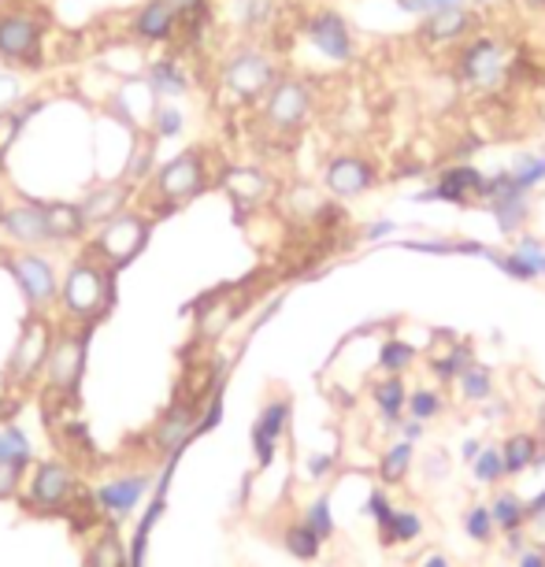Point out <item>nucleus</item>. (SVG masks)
<instances>
[{"label":"nucleus","instance_id":"52","mask_svg":"<svg viewBox=\"0 0 545 567\" xmlns=\"http://www.w3.org/2000/svg\"><path fill=\"white\" fill-rule=\"evenodd\" d=\"M446 452H430V457H423V479L427 482H441L446 479Z\"/></svg>","mask_w":545,"mask_h":567},{"label":"nucleus","instance_id":"36","mask_svg":"<svg viewBox=\"0 0 545 567\" xmlns=\"http://www.w3.org/2000/svg\"><path fill=\"white\" fill-rule=\"evenodd\" d=\"M412 464H416V446H412V441H405V438H398L393 446H387V452H382L379 479L390 482V486H398V482L408 479Z\"/></svg>","mask_w":545,"mask_h":567},{"label":"nucleus","instance_id":"25","mask_svg":"<svg viewBox=\"0 0 545 567\" xmlns=\"http://www.w3.org/2000/svg\"><path fill=\"white\" fill-rule=\"evenodd\" d=\"M371 401H375V412L382 415V423L398 430V423L405 420V409H408L405 378H401V375H382L379 382L371 386Z\"/></svg>","mask_w":545,"mask_h":567},{"label":"nucleus","instance_id":"5","mask_svg":"<svg viewBox=\"0 0 545 567\" xmlns=\"http://www.w3.org/2000/svg\"><path fill=\"white\" fill-rule=\"evenodd\" d=\"M49 45V15L34 8H4L0 12V63L4 68L42 71Z\"/></svg>","mask_w":545,"mask_h":567},{"label":"nucleus","instance_id":"17","mask_svg":"<svg viewBox=\"0 0 545 567\" xmlns=\"http://www.w3.org/2000/svg\"><path fill=\"white\" fill-rule=\"evenodd\" d=\"M178 26L182 19L171 8V0H145L130 15V42L141 49H167L178 42Z\"/></svg>","mask_w":545,"mask_h":567},{"label":"nucleus","instance_id":"34","mask_svg":"<svg viewBox=\"0 0 545 567\" xmlns=\"http://www.w3.org/2000/svg\"><path fill=\"white\" fill-rule=\"evenodd\" d=\"M230 15L246 34H260L275 23L279 4L275 0H230Z\"/></svg>","mask_w":545,"mask_h":567},{"label":"nucleus","instance_id":"45","mask_svg":"<svg viewBox=\"0 0 545 567\" xmlns=\"http://www.w3.org/2000/svg\"><path fill=\"white\" fill-rule=\"evenodd\" d=\"M300 519H305L312 531L323 538V542H334L337 527H334V512H331V497H316L305 505V512H300Z\"/></svg>","mask_w":545,"mask_h":567},{"label":"nucleus","instance_id":"13","mask_svg":"<svg viewBox=\"0 0 545 567\" xmlns=\"http://www.w3.org/2000/svg\"><path fill=\"white\" fill-rule=\"evenodd\" d=\"M52 338H56V327L49 323V316L26 319L15 353L8 356V386L26 390V386H34L37 375H45V364H49V353H52Z\"/></svg>","mask_w":545,"mask_h":567},{"label":"nucleus","instance_id":"29","mask_svg":"<svg viewBox=\"0 0 545 567\" xmlns=\"http://www.w3.org/2000/svg\"><path fill=\"white\" fill-rule=\"evenodd\" d=\"M486 508H490L494 527H497V534L501 538H509V534L528 527V500L516 494V489H497Z\"/></svg>","mask_w":545,"mask_h":567},{"label":"nucleus","instance_id":"31","mask_svg":"<svg viewBox=\"0 0 545 567\" xmlns=\"http://www.w3.org/2000/svg\"><path fill=\"white\" fill-rule=\"evenodd\" d=\"M0 468H15V471H31L34 468V441L26 438L15 423H4L0 427Z\"/></svg>","mask_w":545,"mask_h":567},{"label":"nucleus","instance_id":"12","mask_svg":"<svg viewBox=\"0 0 545 567\" xmlns=\"http://www.w3.org/2000/svg\"><path fill=\"white\" fill-rule=\"evenodd\" d=\"M319 186L331 201H356L379 186V167L364 153H331L319 172Z\"/></svg>","mask_w":545,"mask_h":567},{"label":"nucleus","instance_id":"46","mask_svg":"<svg viewBox=\"0 0 545 567\" xmlns=\"http://www.w3.org/2000/svg\"><path fill=\"white\" fill-rule=\"evenodd\" d=\"M393 508H398V505H393V500L387 497V489H371V497H368V505H364V512H368V516H371V523L382 531V527L390 523Z\"/></svg>","mask_w":545,"mask_h":567},{"label":"nucleus","instance_id":"48","mask_svg":"<svg viewBox=\"0 0 545 567\" xmlns=\"http://www.w3.org/2000/svg\"><path fill=\"white\" fill-rule=\"evenodd\" d=\"M393 4H398L401 12H408V15H419V19H427V15L441 12V8L467 4V0H393Z\"/></svg>","mask_w":545,"mask_h":567},{"label":"nucleus","instance_id":"14","mask_svg":"<svg viewBox=\"0 0 545 567\" xmlns=\"http://www.w3.org/2000/svg\"><path fill=\"white\" fill-rule=\"evenodd\" d=\"M478 186H483V172H478L475 164H464V160H457V164L441 167V172L435 175V182L423 186L419 193H412V201H416V204L472 208V204H478Z\"/></svg>","mask_w":545,"mask_h":567},{"label":"nucleus","instance_id":"38","mask_svg":"<svg viewBox=\"0 0 545 567\" xmlns=\"http://www.w3.org/2000/svg\"><path fill=\"white\" fill-rule=\"evenodd\" d=\"M186 130V111L175 101H156L153 116H149V134L156 141H175Z\"/></svg>","mask_w":545,"mask_h":567},{"label":"nucleus","instance_id":"9","mask_svg":"<svg viewBox=\"0 0 545 567\" xmlns=\"http://www.w3.org/2000/svg\"><path fill=\"white\" fill-rule=\"evenodd\" d=\"M79 497V475L63 460H42L26 471L23 482V505L37 516H60Z\"/></svg>","mask_w":545,"mask_h":567},{"label":"nucleus","instance_id":"23","mask_svg":"<svg viewBox=\"0 0 545 567\" xmlns=\"http://www.w3.org/2000/svg\"><path fill=\"white\" fill-rule=\"evenodd\" d=\"M223 189H227V197L234 204L249 212V208L268 201L275 182H271V175H264L260 167H230V172L223 175Z\"/></svg>","mask_w":545,"mask_h":567},{"label":"nucleus","instance_id":"32","mask_svg":"<svg viewBox=\"0 0 545 567\" xmlns=\"http://www.w3.org/2000/svg\"><path fill=\"white\" fill-rule=\"evenodd\" d=\"M86 567H127V545L119 538V527L108 523L93 542L86 545Z\"/></svg>","mask_w":545,"mask_h":567},{"label":"nucleus","instance_id":"41","mask_svg":"<svg viewBox=\"0 0 545 567\" xmlns=\"http://www.w3.org/2000/svg\"><path fill=\"white\" fill-rule=\"evenodd\" d=\"M509 175L523 193H534V189L545 182V153H516L509 164Z\"/></svg>","mask_w":545,"mask_h":567},{"label":"nucleus","instance_id":"4","mask_svg":"<svg viewBox=\"0 0 545 567\" xmlns=\"http://www.w3.org/2000/svg\"><path fill=\"white\" fill-rule=\"evenodd\" d=\"M212 172H209V153L204 149H186L167 160L159 172L149 178V197H153V215L178 212L182 204L197 201L209 189Z\"/></svg>","mask_w":545,"mask_h":567},{"label":"nucleus","instance_id":"42","mask_svg":"<svg viewBox=\"0 0 545 567\" xmlns=\"http://www.w3.org/2000/svg\"><path fill=\"white\" fill-rule=\"evenodd\" d=\"M472 479L478 486H490V489H501V482L509 479L505 475V460H501V446H483V452L472 460Z\"/></svg>","mask_w":545,"mask_h":567},{"label":"nucleus","instance_id":"47","mask_svg":"<svg viewBox=\"0 0 545 567\" xmlns=\"http://www.w3.org/2000/svg\"><path fill=\"white\" fill-rule=\"evenodd\" d=\"M171 8L178 12L182 23H197V19H215L212 0H171Z\"/></svg>","mask_w":545,"mask_h":567},{"label":"nucleus","instance_id":"43","mask_svg":"<svg viewBox=\"0 0 545 567\" xmlns=\"http://www.w3.org/2000/svg\"><path fill=\"white\" fill-rule=\"evenodd\" d=\"M441 412H446V397H441L435 386H416V390H408L405 415H412V420H419V423H427L430 427Z\"/></svg>","mask_w":545,"mask_h":567},{"label":"nucleus","instance_id":"57","mask_svg":"<svg viewBox=\"0 0 545 567\" xmlns=\"http://www.w3.org/2000/svg\"><path fill=\"white\" fill-rule=\"evenodd\" d=\"M478 409H483L486 420H505V415H509V412H505V404H497L494 397H490V401H486V404H478Z\"/></svg>","mask_w":545,"mask_h":567},{"label":"nucleus","instance_id":"2","mask_svg":"<svg viewBox=\"0 0 545 567\" xmlns=\"http://www.w3.org/2000/svg\"><path fill=\"white\" fill-rule=\"evenodd\" d=\"M449 71H453L460 86L475 93H494L505 82H512V49L494 34H472L464 45L453 49Z\"/></svg>","mask_w":545,"mask_h":567},{"label":"nucleus","instance_id":"59","mask_svg":"<svg viewBox=\"0 0 545 567\" xmlns=\"http://www.w3.org/2000/svg\"><path fill=\"white\" fill-rule=\"evenodd\" d=\"M419 567H453V564H449V560H446V556H441V553H430L427 560H419Z\"/></svg>","mask_w":545,"mask_h":567},{"label":"nucleus","instance_id":"33","mask_svg":"<svg viewBox=\"0 0 545 567\" xmlns=\"http://www.w3.org/2000/svg\"><path fill=\"white\" fill-rule=\"evenodd\" d=\"M156 145L159 141L149 134V130L134 138V149H130L127 167H123V182H130L138 189L141 182H149V178L156 175Z\"/></svg>","mask_w":545,"mask_h":567},{"label":"nucleus","instance_id":"37","mask_svg":"<svg viewBox=\"0 0 545 567\" xmlns=\"http://www.w3.org/2000/svg\"><path fill=\"white\" fill-rule=\"evenodd\" d=\"M382 545H412L416 538H423V516L416 508H393L390 523L379 531Z\"/></svg>","mask_w":545,"mask_h":567},{"label":"nucleus","instance_id":"22","mask_svg":"<svg viewBox=\"0 0 545 567\" xmlns=\"http://www.w3.org/2000/svg\"><path fill=\"white\" fill-rule=\"evenodd\" d=\"M134 197V186L130 182H105V186H93L86 197H82V215H86V223H90V231L93 226H100V223H108L111 215H119L127 208V201Z\"/></svg>","mask_w":545,"mask_h":567},{"label":"nucleus","instance_id":"16","mask_svg":"<svg viewBox=\"0 0 545 567\" xmlns=\"http://www.w3.org/2000/svg\"><path fill=\"white\" fill-rule=\"evenodd\" d=\"M478 26V12L467 4H453V8H441V12L419 19V45L423 49H435V52H453L457 45H464L467 37L475 34Z\"/></svg>","mask_w":545,"mask_h":567},{"label":"nucleus","instance_id":"60","mask_svg":"<svg viewBox=\"0 0 545 567\" xmlns=\"http://www.w3.org/2000/svg\"><path fill=\"white\" fill-rule=\"evenodd\" d=\"M520 4H528V8H545V0H520Z\"/></svg>","mask_w":545,"mask_h":567},{"label":"nucleus","instance_id":"7","mask_svg":"<svg viewBox=\"0 0 545 567\" xmlns=\"http://www.w3.org/2000/svg\"><path fill=\"white\" fill-rule=\"evenodd\" d=\"M279 79H282L279 60L268 49H260V45H238L220 63V86L238 104H260Z\"/></svg>","mask_w":545,"mask_h":567},{"label":"nucleus","instance_id":"10","mask_svg":"<svg viewBox=\"0 0 545 567\" xmlns=\"http://www.w3.org/2000/svg\"><path fill=\"white\" fill-rule=\"evenodd\" d=\"M300 42L312 49L319 60L334 63V68H345V63L356 60V34L337 8H316V12L305 15L300 23Z\"/></svg>","mask_w":545,"mask_h":567},{"label":"nucleus","instance_id":"39","mask_svg":"<svg viewBox=\"0 0 545 567\" xmlns=\"http://www.w3.org/2000/svg\"><path fill=\"white\" fill-rule=\"evenodd\" d=\"M457 393H460V401H467V404H486L494 397V371L483 364H472L457 378Z\"/></svg>","mask_w":545,"mask_h":567},{"label":"nucleus","instance_id":"19","mask_svg":"<svg viewBox=\"0 0 545 567\" xmlns=\"http://www.w3.org/2000/svg\"><path fill=\"white\" fill-rule=\"evenodd\" d=\"M149 486H153V479L149 475H141V471H127V475H116V479L100 482L97 494H93V508L105 512L111 523H123L127 516H134L141 508Z\"/></svg>","mask_w":545,"mask_h":567},{"label":"nucleus","instance_id":"26","mask_svg":"<svg viewBox=\"0 0 545 567\" xmlns=\"http://www.w3.org/2000/svg\"><path fill=\"white\" fill-rule=\"evenodd\" d=\"M45 108V101L42 97H23L19 104H8V108H0V164L8 160V153L15 149V141L23 138V130H26V122H31L37 111Z\"/></svg>","mask_w":545,"mask_h":567},{"label":"nucleus","instance_id":"54","mask_svg":"<svg viewBox=\"0 0 545 567\" xmlns=\"http://www.w3.org/2000/svg\"><path fill=\"white\" fill-rule=\"evenodd\" d=\"M516 567H545V550H523L516 556Z\"/></svg>","mask_w":545,"mask_h":567},{"label":"nucleus","instance_id":"20","mask_svg":"<svg viewBox=\"0 0 545 567\" xmlns=\"http://www.w3.org/2000/svg\"><path fill=\"white\" fill-rule=\"evenodd\" d=\"M289 415H294L289 397H271V401H264V409H260L257 423H252V457H257L260 468H271V460H275L282 438H286Z\"/></svg>","mask_w":545,"mask_h":567},{"label":"nucleus","instance_id":"18","mask_svg":"<svg viewBox=\"0 0 545 567\" xmlns=\"http://www.w3.org/2000/svg\"><path fill=\"white\" fill-rule=\"evenodd\" d=\"M197 423H201V404L197 401H178L171 404L159 423L153 427V449L156 457L164 460H178L186 452V446L197 438Z\"/></svg>","mask_w":545,"mask_h":567},{"label":"nucleus","instance_id":"6","mask_svg":"<svg viewBox=\"0 0 545 567\" xmlns=\"http://www.w3.org/2000/svg\"><path fill=\"white\" fill-rule=\"evenodd\" d=\"M149 238H153V215L138 212V208H123V212L111 215L108 223H100L97 231H93L86 249L119 275V271L130 268V263L145 252Z\"/></svg>","mask_w":545,"mask_h":567},{"label":"nucleus","instance_id":"40","mask_svg":"<svg viewBox=\"0 0 545 567\" xmlns=\"http://www.w3.org/2000/svg\"><path fill=\"white\" fill-rule=\"evenodd\" d=\"M416 361H419L416 345L401 342V338H387V342L379 345V371L382 375H401V378H405V371Z\"/></svg>","mask_w":545,"mask_h":567},{"label":"nucleus","instance_id":"3","mask_svg":"<svg viewBox=\"0 0 545 567\" xmlns=\"http://www.w3.org/2000/svg\"><path fill=\"white\" fill-rule=\"evenodd\" d=\"M316 104H319L316 79H308V74H282L257 108H260V119H264L268 134L294 138L312 122Z\"/></svg>","mask_w":545,"mask_h":567},{"label":"nucleus","instance_id":"61","mask_svg":"<svg viewBox=\"0 0 545 567\" xmlns=\"http://www.w3.org/2000/svg\"><path fill=\"white\" fill-rule=\"evenodd\" d=\"M472 4H475V8H490L494 0H472Z\"/></svg>","mask_w":545,"mask_h":567},{"label":"nucleus","instance_id":"62","mask_svg":"<svg viewBox=\"0 0 545 567\" xmlns=\"http://www.w3.org/2000/svg\"><path fill=\"white\" fill-rule=\"evenodd\" d=\"M4 4H12V0H0V12H4Z\"/></svg>","mask_w":545,"mask_h":567},{"label":"nucleus","instance_id":"30","mask_svg":"<svg viewBox=\"0 0 545 567\" xmlns=\"http://www.w3.org/2000/svg\"><path fill=\"white\" fill-rule=\"evenodd\" d=\"M472 364H475V349L467 345V342H453L449 349H441V353H435V356L427 361L430 375H435L438 382H449V386H453L457 378L464 375Z\"/></svg>","mask_w":545,"mask_h":567},{"label":"nucleus","instance_id":"44","mask_svg":"<svg viewBox=\"0 0 545 567\" xmlns=\"http://www.w3.org/2000/svg\"><path fill=\"white\" fill-rule=\"evenodd\" d=\"M464 534H467V542H475V545H494L497 542V527H494L490 508L486 505L467 508L464 512Z\"/></svg>","mask_w":545,"mask_h":567},{"label":"nucleus","instance_id":"49","mask_svg":"<svg viewBox=\"0 0 545 567\" xmlns=\"http://www.w3.org/2000/svg\"><path fill=\"white\" fill-rule=\"evenodd\" d=\"M23 482H26L23 471H15V468H0V500H12V497L23 494Z\"/></svg>","mask_w":545,"mask_h":567},{"label":"nucleus","instance_id":"28","mask_svg":"<svg viewBox=\"0 0 545 567\" xmlns=\"http://www.w3.org/2000/svg\"><path fill=\"white\" fill-rule=\"evenodd\" d=\"M279 542H282V550H286L294 560L300 564H316L319 556H323V538H319L312 527L305 523V519H289V523H282V531H279Z\"/></svg>","mask_w":545,"mask_h":567},{"label":"nucleus","instance_id":"1","mask_svg":"<svg viewBox=\"0 0 545 567\" xmlns=\"http://www.w3.org/2000/svg\"><path fill=\"white\" fill-rule=\"evenodd\" d=\"M116 300H119L116 271H111L108 263H100L90 249H82L79 257L68 263V275L60 279L56 311L63 316V323L100 327L111 316Z\"/></svg>","mask_w":545,"mask_h":567},{"label":"nucleus","instance_id":"51","mask_svg":"<svg viewBox=\"0 0 545 567\" xmlns=\"http://www.w3.org/2000/svg\"><path fill=\"white\" fill-rule=\"evenodd\" d=\"M393 234H398V223L393 220H375V223L364 226V241H371V245L387 241V238H393Z\"/></svg>","mask_w":545,"mask_h":567},{"label":"nucleus","instance_id":"21","mask_svg":"<svg viewBox=\"0 0 545 567\" xmlns=\"http://www.w3.org/2000/svg\"><path fill=\"white\" fill-rule=\"evenodd\" d=\"M145 82H149V90L156 93V101H175L193 90V74L178 52L153 56V60L145 63Z\"/></svg>","mask_w":545,"mask_h":567},{"label":"nucleus","instance_id":"35","mask_svg":"<svg viewBox=\"0 0 545 567\" xmlns=\"http://www.w3.org/2000/svg\"><path fill=\"white\" fill-rule=\"evenodd\" d=\"M234 316H238V305L227 297H215L209 308L197 316V338L201 342H215V338L227 334V327L234 323Z\"/></svg>","mask_w":545,"mask_h":567},{"label":"nucleus","instance_id":"53","mask_svg":"<svg viewBox=\"0 0 545 567\" xmlns=\"http://www.w3.org/2000/svg\"><path fill=\"white\" fill-rule=\"evenodd\" d=\"M398 434H401L405 441H412V446H416L423 434H427V423H419V420H412V415H405V420L398 423Z\"/></svg>","mask_w":545,"mask_h":567},{"label":"nucleus","instance_id":"11","mask_svg":"<svg viewBox=\"0 0 545 567\" xmlns=\"http://www.w3.org/2000/svg\"><path fill=\"white\" fill-rule=\"evenodd\" d=\"M4 268L12 271L34 316H49L60 300V275H56L52 260L42 257L37 249H15L4 257Z\"/></svg>","mask_w":545,"mask_h":567},{"label":"nucleus","instance_id":"58","mask_svg":"<svg viewBox=\"0 0 545 567\" xmlns=\"http://www.w3.org/2000/svg\"><path fill=\"white\" fill-rule=\"evenodd\" d=\"M505 545H509V553H516V556H520L523 550H528V538H523V531H516V534H509V538H505Z\"/></svg>","mask_w":545,"mask_h":567},{"label":"nucleus","instance_id":"56","mask_svg":"<svg viewBox=\"0 0 545 567\" xmlns=\"http://www.w3.org/2000/svg\"><path fill=\"white\" fill-rule=\"evenodd\" d=\"M478 452H483V438H464V446H460V457H464V464H472Z\"/></svg>","mask_w":545,"mask_h":567},{"label":"nucleus","instance_id":"15","mask_svg":"<svg viewBox=\"0 0 545 567\" xmlns=\"http://www.w3.org/2000/svg\"><path fill=\"white\" fill-rule=\"evenodd\" d=\"M0 238L12 241L15 249H45V245H56L45 201H15L0 208Z\"/></svg>","mask_w":545,"mask_h":567},{"label":"nucleus","instance_id":"55","mask_svg":"<svg viewBox=\"0 0 545 567\" xmlns=\"http://www.w3.org/2000/svg\"><path fill=\"white\" fill-rule=\"evenodd\" d=\"M545 519V489H538V497L528 500V523H542Z\"/></svg>","mask_w":545,"mask_h":567},{"label":"nucleus","instance_id":"24","mask_svg":"<svg viewBox=\"0 0 545 567\" xmlns=\"http://www.w3.org/2000/svg\"><path fill=\"white\" fill-rule=\"evenodd\" d=\"M542 457H545L542 441H538V434H531V430H516L501 441V460H505V475L509 479L528 475L531 468H538Z\"/></svg>","mask_w":545,"mask_h":567},{"label":"nucleus","instance_id":"8","mask_svg":"<svg viewBox=\"0 0 545 567\" xmlns=\"http://www.w3.org/2000/svg\"><path fill=\"white\" fill-rule=\"evenodd\" d=\"M93 330L97 327H74V323L56 327L52 353H49V364H45V390L60 397V401H74L82 390Z\"/></svg>","mask_w":545,"mask_h":567},{"label":"nucleus","instance_id":"50","mask_svg":"<svg viewBox=\"0 0 545 567\" xmlns=\"http://www.w3.org/2000/svg\"><path fill=\"white\" fill-rule=\"evenodd\" d=\"M334 468H337V457H334V452H323V457H308V464H305L308 479H316V482L331 475Z\"/></svg>","mask_w":545,"mask_h":567},{"label":"nucleus","instance_id":"27","mask_svg":"<svg viewBox=\"0 0 545 567\" xmlns=\"http://www.w3.org/2000/svg\"><path fill=\"white\" fill-rule=\"evenodd\" d=\"M45 212H49V226H52V241L56 245L86 238L90 223H86V215H82L79 201H45Z\"/></svg>","mask_w":545,"mask_h":567}]
</instances>
